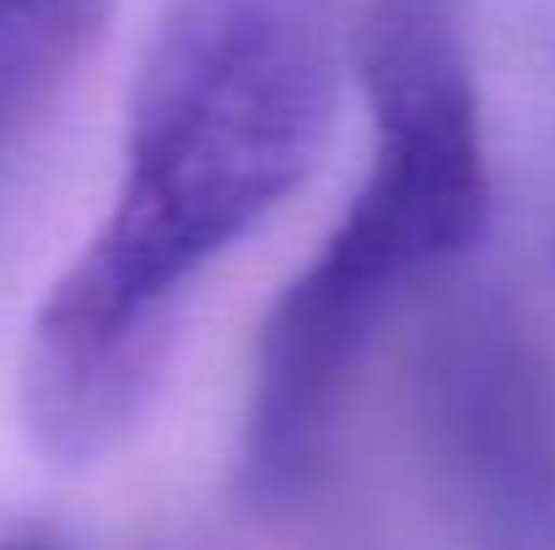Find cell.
Returning a JSON list of instances; mask_svg holds the SVG:
<instances>
[{"label": "cell", "mask_w": 555, "mask_h": 550, "mask_svg": "<svg viewBox=\"0 0 555 550\" xmlns=\"http://www.w3.org/2000/svg\"><path fill=\"white\" fill-rule=\"evenodd\" d=\"M346 65L340 0H168L130 92L119 189L49 286L22 426L87 470L146 421L194 286L313 174Z\"/></svg>", "instance_id": "1"}, {"label": "cell", "mask_w": 555, "mask_h": 550, "mask_svg": "<svg viewBox=\"0 0 555 550\" xmlns=\"http://www.w3.org/2000/svg\"><path fill=\"white\" fill-rule=\"evenodd\" d=\"M346 49L367 87L372 157L346 216L281 286L254 346L237 502L259 519H286L313 497L372 341L491 221L486 125L459 5L362 0Z\"/></svg>", "instance_id": "2"}, {"label": "cell", "mask_w": 555, "mask_h": 550, "mask_svg": "<svg viewBox=\"0 0 555 550\" xmlns=\"http://www.w3.org/2000/svg\"><path fill=\"white\" fill-rule=\"evenodd\" d=\"M437 470L502 546H555V388L496 297L453 303L421 357Z\"/></svg>", "instance_id": "3"}, {"label": "cell", "mask_w": 555, "mask_h": 550, "mask_svg": "<svg viewBox=\"0 0 555 550\" xmlns=\"http://www.w3.org/2000/svg\"><path fill=\"white\" fill-rule=\"evenodd\" d=\"M114 0H0V174L54 114Z\"/></svg>", "instance_id": "4"}]
</instances>
